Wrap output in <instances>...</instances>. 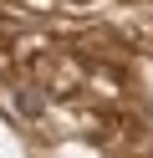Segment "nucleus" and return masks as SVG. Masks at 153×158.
Here are the masks:
<instances>
[]
</instances>
